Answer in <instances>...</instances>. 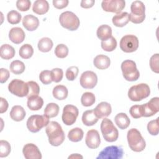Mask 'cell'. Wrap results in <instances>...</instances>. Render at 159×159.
<instances>
[{
	"instance_id": "43",
	"label": "cell",
	"mask_w": 159,
	"mask_h": 159,
	"mask_svg": "<svg viewBox=\"0 0 159 159\" xmlns=\"http://www.w3.org/2000/svg\"><path fill=\"white\" fill-rule=\"evenodd\" d=\"M79 69L76 66H71L67 68L66 71V78L69 81H73L76 79L78 75Z\"/></svg>"
},
{
	"instance_id": "32",
	"label": "cell",
	"mask_w": 159,
	"mask_h": 159,
	"mask_svg": "<svg viewBox=\"0 0 159 159\" xmlns=\"http://www.w3.org/2000/svg\"><path fill=\"white\" fill-rule=\"evenodd\" d=\"M53 45L52 40L48 37L42 38L38 42L37 47L42 52H48L51 50Z\"/></svg>"
},
{
	"instance_id": "45",
	"label": "cell",
	"mask_w": 159,
	"mask_h": 159,
	"mask_svg": "<svg viewBox=\"0 0 159 159\" xmlns=\"http://www.w3.org/2000/svg\"><path fill=\"white\" fill-rule=\"evenodd\" d=\"M51 71V76L52 81L55 83H58L61 81L63 76V71L62 69L55 68L52 70Z\"/></svg>"
},
{
	"instance_id": "52",
	"label": "cell",
	"mask_w": 159,
	"mask_h": 159,
	"mask_svg": "<svg viewBox=\"0 0 159 159\" xmlns=\"http://www.w3.org/2000/svg\"><path fill=\"white\" fill-rule=\"evenodd\" d=\"M1 99V104H0V113L2 114L5 112L8 108V102L7 101L3 98H0Z\"/></svg>"
},
{
	"instance_id": "4",
	"label": "cell",
	"mask_w": 159,
	"mask_h": 159,
	"mask_svg": "<svg viewBox=\"0 0 159 159\" xmlns=\"http://www.w3.org/2000/svg\"><path fill=\"white\" fill-rule=\"evenodd\" d=\"M101 131L104 140L109 142H113L117 140L119 132L114 125L113 122L107 118H104L101 124Z\"/></svg>"
},
{
	"instance_id": "14",
	"label": "cell",
	"mask_w": 159,
	"mask_h": 159,
	"mask_svg": "<svg viewBox=\"0 0 159 159\" xmlns=\"http://www.w3.org/2000/svg\"><path fill=\"white\" fill-rule=\"evenodd\" d=\"M81 86L84 89H93L98 83V76L92 71H86L83 72L80 79Z\"/></svg>"
},
{
	"instance_id": "2",
	"label": "cell",
	"mask_w": 159,
	"mask_h": 159,
	"mask_svg": "<svg viewBox=\"0 0 159 159\" xmlns=\"http://www.w3.org/2000/svg\"><path fill=\"white\" fill-rule=\"evenodd\" d=\"M127 139L129 146L132 151L140 152L145 149L146 142L137 129H130L127 132Z\"/></svg>"
},
{
	"instance_id": "22",
	"label": "cell",
	"mask_w": 159,
	"mask_h": 159,
	"mask_svg": "<svg viewBox=\"0 0 159 159\" xmlns=\"http://www.w3.org/2000/svg\"><path fill=\"white\" fill-rule=\"evenodd\" d=\"M94 65L99 70H105L109 67L111 64L110 58L105 55H98L93 60Z\"/></svg>"
},
{
	"instance_id": "6",
	"label": "cell",
	"mask_w": 159,
	"mask_h": 159,
	"mask_svg": "<svg viewBox=\"0 0 159 159\" xmlns=\"http://www.w3.org/2000/svg\"><path fill=\"white\" fill-rule=\"evenodd\" d=\"M121 70L124 78L129 81L137 80L140 76V73L137 68L135 61L131 60H125L121 64Z\"/></svg>"
},
{
	"instance_id": "31",
	"label": "cell",
	"mask_w": 159,
	"mask_h": 159,
	"mask_svg": "<svg viewBox=\"0 0 159 159\" xmlns=\"http://www.w3.org/2000/svg\"><path fill=\"white\" fill-rule=\"evenodd\" d=\"M84 135V132L81 128L75 127L71 129L68 134V139L73 142H78L81 141Z\"/></svg>"
},
{
	"instance_id": "10",
	"label": "cell",
	"mask_w": 159,
	"mask_h": 159,
	"mask_svg": "<svg viewBox=\"0 0 159 159\" xmlns=\"http://www.w3.org/2000/svg\"><path fill=\"white\" fill-rule=\"evenodd\" d=\"M124 155L121 147L111 145L105 147L96 157L97 159H120Z\"/></svg>"
},
{
	"instance_id": "24",
	"label": "cell",
	"mask_w": 159,
	"mask_h": 159,
	"mask_svg": "<svg viewBox=\"0 0 159 159\" xmlns=\"http://www.w3.org/2000/svg\"><path fill=\"white\" fill-rule=\"evenodd\" d=\"M10 117L11 118L15 121L19 122L22 120L25 117V109L19 105L14 106L11 111H10Z\"/></svg>"
},
{
	"instance_id": "34",
	"label": "cell",
	"mask_w": 159,
	"mask_h": 159,
	"mask_svg": "<svg viewBox=\"0 0 159 159\" xmlns=\"http://www.w3.org/2000/svg\"><path fill=\"white\" fill-rule=\"evenodd\" d=\"M9 68L12 73L15 75H20L24 71L25 66L22 61L20 60H14L11 63Z\"/></svg>"
},
{
	"instance_id": "38",
	"label": "cell",
	"mask_w": 159,
	"mask_h": 159,
	"mask_svg": "<svg viewBox=\"0 0 159 159\" xmlns=\"http://www.w3.org/2000/svg\"><path fill=\"white\" fill-rule=\"evenodd\" d=\"M21 14L15 10L10 11L7 14V19L11 24H17L21 20Z\"/></svg>"
},
{
	"instance_id": "49",
	"label": "cell",
	"mask_w": 159,
	"mask_h": 159,
	"mask_svg": "<svg viewBox=\"0 0 159 159\" xmlns=\"http://www.w3.org/2000/svg\"><path fill=\"white\" fill-rule=\"evenodd\" d=\"M69 1L68 0H53V6L58 9H61L66 7L68 4Z\"/></svg>"
},
{
	"instance_id": "19",
	"label": "cell",
	"mask_w": 159,
	"mask_h": 159,
	"mask_svg": "<svg viewBox=\"0 0 159 159\" xmlns=\"http://www.w3.org/2000/svg\"><path fill=\"white\" fill-rule=\"evenodd\" d=\"M25 37V32L20 27H13L9 30V38L14 43L19 44L22 43L24 40Z\"/></svg>"
},
{
	"instance_id": "9",
	"label": "cell",
	"mask_w": 159,
	"mask_h": 159,
	"mask_svg": "<svg viewBox=\"0 0 159 159\" xmlns=\"http://www.w3.org/2000/svg\"><path fill=\"white\" fill-rule=\"evenodd\" d=\"M8 89L12 94L20 98L27 96L29 93L27 83L19 79L12 80L8 85Z\"/></svg>"
},
{
	"instance_id": "23",
	"label": "cell",
	"mask_w": 159,
	"mask_h": 159,
	"mask_svg": "<svg viewBox=\"0 0 159 159\" xmlns=\"http://www.w3.org/2000/svg\"><path fill=\"white\" fill-rule=\"evenodd\" d=\"M48 9L49 4L46 0H37L33 4L32 11L37 14H45L48 12Z\"/></svg>"
},
{
	"instance_id": "11",
	"label": "cell",
	"mask_w": 159,
	"mask_h": 159,
	"mask_svg": "<svg viewBox=\"0 0 159 159\" xmlns=\"http://www.w3.org/2000/svg\"><path fill=\"white\" fill-rule=\"evenodd\" d=\"M139 44V39L135 35H126L120 41V48L125 53H132L137 50Z\"/></svg>"
},
{
	"instance_id": "3",
	"label": "cell",
	"mask_w": 159,
	"mask_h": 159,
	"mask_svg": "<svg viewBox=\"0 0 159 159\" xmlns=\"http://www.w3.org/2000/svg\"><path fill=\"white\" fill-rule=\"evenodd\" d=\"M150 94V87L146 83L134 85L128 91V97L132 101H140L148 97Z\"/></svg>"
},
{
	"instance_id": "5",
	"label": "cell",
	"mask_w": 159,
	"mask_h": 159,
	"mask_svg": "<svg viewBox=\"0 0 159 159\" xmlns=\"http://www.w3.org/2000/svg\"><path fill=\"white\" fill-rule=\"evenodd\" d=\"M59 22L63 27L71 31L77 30L80 24L78 16L71 11L62 12L60 15Z\"/></svg>"
},
{
	"instance_id": "48",
	"label": "cell",
	"mask_w": 159,
	"mask_h": 159,
	"mask_svg": "<svg viewBox=\"0 0 159 159\" xmlns=\"http://www.w3.org/2000/svg\"><path fill=\"white\" fill-rule=\"evenodd\" d=\"M31 6V2L29 0H18L16 2L17 8L20 11H28Z\"/></svg>"
},
{
	"instance_id": "30",
	"label": "cell",
	"mask_w": 159,
	"mask_h": 159,
	"mask_svg": "<svg viewBox=\"0 0 159 159\" xmlns=\"http://www.w3.org/2000/svg\"><path fill=\"white\" fill-rule=\"evenodd\" d=\"M53 97L58 100L65 99L68 94V91L66 86L63 85L56 86L52 91Z\"/></svg>"
},
{
	"instance_id": "25",
	"label": "cell",
	"mask_w": 159,
	"mask_h": 159,
	"mask_svg": "<svg viewBox=\"0 0 159 159\" xmlns=\"http://www.w3.org/2000/svg\"><path fill=\"white\" fill-rule=\"evenodd\" d=\"M98 118L94 114V110H88L83 112L82 116V122L86 126H92L98 121Z\"/></svg>"
},
{
	"instance_id": "1",
	"label": "cell",
	"mask_w": 159,
	"mask_h": 159,
	"mask_svg": "<svg viewBox=\"0 0 159 159\" xmlns=\"http://www.w3.org/2000/svg\"><path fill=\"white\" fill-rule=\"evenodd\" d=\"M45 132L48 142L52 146L58 147L62 144L65 139V133L61 126L56 121H51L46 126Z\"/></svg>"
},
{
	"instance_id": "15",
	"label": "cell",
	"mask_w": 159,
	"mask_h": 159,
	"mask_svg": "<svg viewBox=\"0 0 159 159\" xmlns=\"http://www.w3.org/2000/svg\"><path fill=\"white\" fill-rule=\"evenodd\" d=\"M142 117H151L159 111V98H152L148 102L142 104Z\"/></svg>"
},
{
	"instance_id": "37",
	"label": "cell",
	"mask_w": 159,
	"mask_h": 159,
	"mask_svg": "<svg viewBox=\"0 0 159 159\" xmlns=\"http://www.w3.org/2000/svg\"><path fill=\"white\" fill-rule=\"evenodd\" d=\"M117 47V41L116 39L111 36L109 39L105 41H101V48L106 52H112Z\"/></svg>"
},
{
	"instance_id": "12",
	"label": "cell",
	"mask_w": 159,
	"mask_h": 159,
	"mask_svg": "<svg viewBox=\"0 0 159 159\" xmlns=\"http://www.w3.org/2000/svg\"><path fill=\"white\" fill-rule=\"evenodd\" d=\"M78 114L79 111L76 106L71 104L66 105L63 107L61 116L63 122L66 125H73L76 122Z\"/></svg>"
},
{
	"instance_id": "53",
	"label": "cell",
	"mask_w": 159,
	"mask_h": 159,
	"mask_svg": "<svg viewBox=\"0 0 159 159\" xmlns=\"http://www.w3.org/2000/svg\"><path fill=\"white\" fill-rule=\"evenodd\" d=\"M83 158V156H81V155L78 154V153H75V154H72L71 155L68 157V158Z\"/></svg>"
},
{
	"instance_id": "51",
	"label": "cell",
	"mask_w": 159,
	"mask_h": 159,
	"mask_svg": "<svg viewBox=\"0 0 159 159\" xmlns=\"http://www.w3.org/2000/svg\"><path fill=\"white\" fill-rule=\"evenodd\" d=\"M95 3L94 0H83L81 1V7L85 9L92 7Z\"/></svg>"
},
{
	"instance_id": "35",
	"label": "cell",
	"mask_w": 159,
	"mask_h": 159,
	"mask_svg": "<svg viewBox=\"0 0 159 159\" xmlns=\"http://www.w3.org/2000/svg\"><path fill=\"white\" fill-rule=\"evenodd\" d=\"M19 53L21 58L24 59H29L33 55L34 49L31 45L26 43L21 46Z\"/></svg>"
},
{
	"instance_id": "20",
	"label": "cell",
	"mask_w": 159,
	"mask_h": 159,
	"mask_svg": "<svg viewBox=\"0 0 159 159\" xmlns=\"http://www.w3.org/2000/svg\"><path fill=\"white\" fill-rule=\"evenodd\" d=\"M22 25L29 31H34L36 30L39 25V20L38 18L32 14L25 16L22 19Z\"/></svg>"
},
{
	"instance_id": "40",
	"label": "cell",
	"mask_w": 159,
	"mask_h": 159,
	"mask_svg": "<svg viewBox=\"0 0 159 159\" xmlns=\"http://www.w3.org/2000/svg\"><path fill=\"white\" fill-rule=\"evenodd\" d=\"M68 48L66 45L60 43L55 47V54L58 58H64L67 57L68 54Z\"/></svg>"
},
{
	"instance_id": "28",
	"label": "cell",
	"mask_w": 159,
	"mask_h": 159,
	"mask_svg": "<svg viewBox=\"0 0 159 159\" xmlns=\"http://www.w3.org/2000/svg\"><path fill=\"white\" fill-rule=\"evenodd\" d=\"M116 124L120 129H127L130 123V120L125 113L120 112L117 114L114 118Z\"/></svg>"
},
{
	"instance_id": "16",
	"label": "cell",
	"mask_w": 159,
	"mask_h": 159,
	"mask_svg": "<svg viewBox=\"0 0 159 159\" xmlns=\"http://www.w3.org/2000/svg\"><path fill=\"white\" fill-rule=\"evenodd\" d=\"M85 142L89 148L96 149L98 148L101 143V139L98 131L95 129L88 130L86 135Z\"/></svg>"
},
{
	"instance_id": "18",
	"label": "cell",
	"mask_w": 159,
	"mask_h": 159,
	"mask_svg": "<svg viewBox=\"0 0 159 159\" xmlns=\"http://www.w3.org/2000/svg\"><path fill=\"white\" fill-rule=\"evenodd\" d=\"M93 110L95 115L98 119L107 117L111 114L112 112L111 106L107 102H100Z\"/></svg>"
},
{
	"instance_id": "39",
	"label": "cell",
	"mask_w": 159,
	"mask_h": 159,
	"mask_svg": "<svg viewBox=\"0 0 159 159\" xmlns=\"http://www.w3.org/2000/svg\"><path fill=\"white\" fill-rule=\"evenodd\" d=\"M29 86V93L27 98H30L35 96H38L40 93V87L39 84L34 81H30L27 82Z\"/></svg>"
},
{
	"instance_id": "42",
	"label": "cell",
	"mask_w": 159,
	"mask_h": 159,
	"mask_svg": "<svg viewBox=\"0 0 159 159\" xmlns=\"http://www.w3.org/2000/svg\"><path fill=\"white\" fill-rule=\"evenodd\" d=\"M147 130L152 135H157L158 134V117L148 123Z\"/></svg>"
},
{
	"instance_id": "8",
	"label": "cell",
	"mask_w": 159,
	"mask_h": 159,
	"mask_svg": "<svg viewBox=\"0 0 159 159\" xmlns=\"http://www.w3.org/2000/svg\"><path fill=\"white\" fill-rule=\"evenodd\" d=\"M49 122V118L45 115H32L28 118L26 124L30 132L36 133L47 126Z\"/></svg>"
},
{
	"instance_id": "36",
	"label": "cell",
	"mask_w": 159,
	"mask_h": 159,
	"mask_svg": "<svg viewBox=\"0 0 159 159\" xmlns=\"http://www.w3.org/2000/svg\"><path fill=\"white\" fill-rule=\"evenodd\" d=\"M96 101V98L93 93L86 92L83 94L81 98V102L83 106L89 107L92 106Z\"/></svg>"
},
{
	"instance_id": "41",
	"label": "cell",
	"mask_w": 159,
	"mask_h": 159,
	"mask_svg": "<svg viewBox=\"0 0 159 159\" xmlns=\"http://www.w3.org/2000/svg\"><path fill=\"white\" fill-rule=\"evenodd\" d=\"M11 147L9 143L4 140L0 141V157H6L11 152Z\"/></svg>"
},
{
	"instance_id": "27",
	"label": "cell",
	"mask_w": 159,
	"mask_h": 159,
	"mask_svg": "<svg viewBox=\"0 0 159 159\" xmlns=\"http://www.w3.org/2000/svg\"><path fill=\"white\" fill-rule=\"evenodd\" d=\"M27 107L31 111H38L42 108L43 104V99L39 96H35L27 98Z\"/></svg>"
},
{
	"instance_id": "46",
	"label": "cell",
	"mask_w": 159,
	"mask_h": 159,
	"mask_svg": "<svg viewBox=\"0 0 159 159\" xmlns=\"http://www.w3.org/2000/svg\"><path fill=\"white\" fill-rule=\"evenodd\" d=\"M129 112L131 116L134 119H139L142 117V105L132 106L130 109Z\"/></svg>"
},
{
	"instance_id": "13",
	"label": "cell",
	"mask_w": 159,
	"mask_h": 159,
	"mask_svg": "<svg viewBox=\"0 0 159 159\" xmlns=\"http://www.w3.org/2000/svg\"><path fill=\"white\" fill-rule=\"evenodd\" d=\"M125 6V2L124 0H104L101 3L104 11L117 14L120 13Z\"/></svg>"
},
{
	"instance_id": "17",
	"label": "cell",
	"mask_w": 159,
	"mask_h": 159,
	"mask_svg": "<svg viewBox=\"0 0 159 159\" xmlns=\"http://www.w3.org/2000/svg\"><path fill=\"white\" fill-rule=\"evenodd\" d=\"M22 153L26 159H41L42 153L39 148L34 143L25 144L22 149Z\"/></svg>"
},
{
	"instance_id": "44",
	"label": "cell",
	"mask_w": 159,
	"mask_h": 159,
	"mask_svg": "<svg viewBox=\"0 0 159 159\" xmlns=\"http://www.w3.org/2000/svg\"><path fill=\"white\" fill-rule=\"evenodd\" d=\"M39 79L44 84H50L53 81L51 76V71L49 70H43L41 71L39 75Z\"/></svg>"
},
{
	"instance_id": "29",
	"label": "cell",
	"mask_w": 159,
	"mask_h": 159,
	"mask_svg": "<svg viewBox=\"0 0 159 159\" xmlns=\"http://www.w3.org/2000/svg\"><path fill=\"white\" fill-rule=\"evenodd\" d=\"M15 53L14 47L9 44H3L0 47V56L3 59L9 60L12 58Z\"/></svg>"
},
{
	"instance_id": "50",
	"label": "cell",
	"mask_w": 159,
	"mask_h": 159,
	"mask_svg": "<svg viewBox=\"0 0 159 159\" xmlns=\"http://www.w3.org/2000/svg\"><path fill=\"white\" fill-rule=\"evenodd\" d=\"M0 82L1 83H5L9 78L10 74L9 70L6 68H1L0 69Z\"/></svg>"
},
{
	"instance_id": "33",
	"label": "cell",
	"mask_w": 159,
	"mask_h": 159,
	"mask_svg": "<svg viewBox=\"0 0 159 159\" xmlns=\"http://www.w3.org/2000/svg\"><path fill=\"white\" fill-rule=\"evenodd\" d=\"M59 112V106L58 104L54 102L48 103L45 109L44 115L48 118H52L56 117Z\"/></svg>"
},
{
	"instance_id": "26",
	"label": "cell",
	"mask_w": 159,
	"mask_h": 159,
	"mask_svg": "<svg viewBox=\"0 0 159 159\" xmlns=\"http://www.w3.org/2000/svg\"><path fill=\"white\" fill-rule=\"evenodd\" d=\"M96 34L98 39L101 41H105L112 36V29L108 25H101L98 28Z\"/></svg>"
},
{
	"instance_id": "7",
	"label": "cell",
	"mask_w": 159,
	"mask_h": 159,
	"mask_svg": "<svg viewBox=\"0 0 159 159\" xmlns=\"http://www.w3.org/2000/svg\"><path fill=\"white\" fill-rule=\"evenodd\" d=\"M130 21L134 24H140L145 19V6L140 1H134L130 6Z\"/></svg>"
},
{
	"instance_id": "47",
	"label": "cell",
	"mask_w": 159,
	"mask_h": 159,
	"mask_svg": "<svg viewBox=\"0 0 159 159\" xmlns=\"http://www.w3.org/2000/svg\"><path fill=\"white\" fill-rule=\"evenodd\" d=\"M158 60H159V54L156 53L153 55L150 59V66L151 70L156 73H159V66H158Z\"/></svg>"
},
{
	"instance_id": "21",
	"label": "cell",
	"mask_w": 159,
	"mask_h": 159,
	"mask_svg": "<svg viewBox=\"0 0 159 159\" xmlns=\"http://www.w3.org/2000/svg\"><path fill=\"white\" fill-rule=\"evenodd\" d=\"M113 24L118 27L125 26L130 21L129 14L127 12H120L115 15L112 19Z\"/></svg>"
}]
</instances>
